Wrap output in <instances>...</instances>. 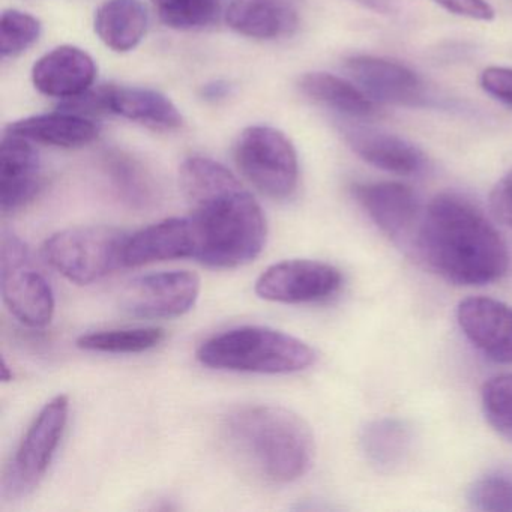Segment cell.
Returning <instances> with one entry per match:
<instances>
[{
	"instance_id": "cell-1",
	"label": "cell",
	"mask_w": 512,
	"mask_h": 512,
	"mask_svg": "<svg viewBox=\"0 0 512 512\" xmlns=\"http://www.w3.org/2000/svg\"><path fill=\"white\" fill-rule=\"evenodd\" d=\"M179 176L196 230V260L227 269L256 259L265 248L268 226L259 203L238 178L205 157L188 158Z\"/></svg>"
},
{
	"instance_id": "cell-2",
	"label": "cell",
	"mask_w": 512,
	"mask_h": 512,
	"mask_svg": "<svg viewBox=\"0 0 512 512\" xmlns=\"http://www.w3.org/2000/svg\"><path fill=\"white\" fill-rule=\"evenodd\" d=\"M413 248L431 271L457 286H485L508 272V245L460 194H437L422 211Z\"/></svg>"
},
{
	"instance_id": "cell-3",
	"label": "cell",
	"mask_w": 512,
	"mask_h": 512,
	"mask_svg": "<svg viewBox=\"0 0 512 512\" xmlns=\"http://www.w3.org/2000/svg\"><path fill=\"white\" fill-rule=\"evenodd\" d=\"M224 434L238 460L271 484L302 478L316 454L310 425L286 407H241L224 422Z\"/></svg>"
},
{
	"instance_id": "cell-4",
	"label": "cell",
	"mask_w": 512,
	"mask_h": 512,
	"mask_svg": "<svg viewBox=\"0 0 512 512\" xmlns=\"http://www.w3.org/2000/svg\"><path fill=\"white\" fill-rule=\"evenodd\" d=\"M197 359L214 370L289 374L307 370L316 352L305 341L266 326L221 332L197 349Z\"/></svg>"
},
{
	"instance_id": "cell-5",
	"label": "cell",
	"mask_w": 512,
	"mask_h": 512,
	"mask_svg": "<svg viewBox=\"0 0 512 512\" xmlns=\"http://www.w3.org/2000/svg\"><path fill=\"white\" fill-rule=\"evenodd\" d=\"M127 238L128 233L115 227H74L50 236L43 256L67 280L88 286L124 268Z\"/></svg>"
},
{
	"instance_id": "cell-6",
	"label": "cell",
	"mask_w": 512,
	"mask_h": 512,
	"mask_svg": "<svg viewBox=\"0 0 512 512\" xmlns=\"http://www.w3.org/2000/svg\"><path fill=\"white\" fill-rule=\"evenodd\" d=\"M70 398L56 395L35 416L2 479V496L22 499L37 490L67 430Z\"/></svg>"
},
{
	"instance_id": "cell-7",
	"label": "cell",
	"mask_w": 512,
	"mask_h": 512,
	"mask_svg": "<svg viewBox=\"0 0 512 512\" xmlns=\"http://www.w3.org/2000/svg\"><path fill=\"white\" fill-rule=\"evenodd\" d=\"M0 289L10 313L23 325L41 329L55 316V292L35 268L28 245L4 230L0 248Z\"/></svg>"
},
{
	"instance_id": "cell-8",
	"label": "cell",
	"mask_w": 512,
	"mask_h": 512,
	"mask_svg": "<svg viewBox=\"0 0 512 512\" xmlns=\"http://www.w3.org/2000/svg\"><path fill=\"white\" fill-rule=\"evenodd\" d=\"M235 161L256 190L271 199H289L298 188L295 146L275 128L256 125L242 131L235 145Z\"/></svg>"
},
{
	"instance_id": "cell-9",
	"label": "cell",
	"mask_w": 512,
	"mask_h": 512,
	"mask_svg": "<svg viewBox=\"0 0 512 512\" xmlns=\"http://www.w3.org/2000/svg\"><path fill=\"white\" fill-rule=\"evenodd\" d=\"M62 109L70 112H109L155 130H176L182 125V115L172 100L148 88L136 86H106L95 92L67 100Z\"/></svg>"
},
{
	"instance_id": "cell-10",
	"label": "cell",
	"mask_w": 512,
	"mask_h": 512,
	"mask_svg": "<svg viewBox=\"0 0 512 512\" xmlns=\"http://www.w3.org/2000/svg\"><path fill=\"white\" fill-rule=\"evenodd\" d=\"M343 286L340 269L319 260H284L256 281L260 298L280 304H313L332 298Z\"/></svg>"
},
{
	"instance_id": "cell-11",
	"label": "cell",
	"mask_w": 512,
	"mask_h": 512,
	"mask_svg": "<svg viewBox=\"0 0 512 512\" xmlns=\"http://www.w3.org/2000/svg\"><path fill=\"white\" fill-rule=\"evenodd\" d=\"M200 287L199 275L190 271L143 275L125 287L121 307L140 319H173L196 305Z\"/></svg>"
},
{
	"instance_id": "cell-12",
	"label": "cell",
	"mask_w": 512,
	"mask_h": 512,
	"mask_svg": "<svg viewBox=\"0 0 512 512\" xmlns=\"http://www.w3.org/2000/svg\"><path fill=\"white\" fill-rule=\"evenodd\" d=\"M346 71L373 101L392 106L419 107L427 103L424 80L400 62L376 56L347 59Z\"/></svg>"
},
{
	"instance_id": "cell-13",
	"label": "cell",
	"mask_w": 512,
	"mask_h": 512,
	"mask_svg": "<svg viewBox=\"0 0 512 512\" xmlns=\"http://www.w3.org/2000/svg\"><path fill=\"white\" fill-rule=\"evenodd\" d=\"M457 322L485 358L512 364V307L487 296H470L458 304Z\"/></svg>"
},
{
	"instance_id": "cell-14",
	"label": "cell",
	"mask_w": 512,
	"mask_h": 512,
	"mask_svg": "<svg viewBox=\"0 0 512 512\" xmlns=\"http://www.w3.org/2000/svg\"><path fill=\"white\" fill-rule=\"evenodd\" d=\"M353 197L374 224L392 241H412L421 220L418 196L400 182H368L352 188Z\"/></svg>"
},
{
	"instance_id": "cell-15",
	"label": "cell",
	"mask_w": 512,
	"mask_h": 512,
	"mask_svg": "<svg viewBox=\"0 0 512 512\" xmlns=\"http://www.w3.org/2000/svg\"><path fill=\"white\" fill-rule=\"evenodd\" d=\"M197 236L191 218H167L128 235L122 263L137 268L164 260L196 259Z\"/></svg>"
},
{
	"instance_id": "cell-16",
	"label": "cell",
	"mask_w": 512,
	"mask_h": 512,
	"mask_svg": "<svg viewBox=\"0 0 512 512\" xmlns=\"http://www.w3.org/2000/svg\"><path fill=\"white\" fill-rule=\"evenodd\" d=\"M31 140L5 133L0 148V208L17 211L28 205L43 185L40 155Z\"/></svg>"
},
{
	"instance_id": "cell-17",
	"label": "cell",
	"mask_w": 512,
	"mask_h": 512,
	"mask_svg": "<svg viewBox=\"0 0 512 512\" xmlns=\"http://www.w3.org/2000/svg\"><path fill=\"white\" fill-rule=\"evenodd\" d=\"M94 59L73 46H62L44 55L32 70L35 88L47 97L73 100L94 85Z\"/></svg>"
},
{
	"instance_id": "cell-18",
	"label": "cell",
	"mask_w": 512,
	"mask_h": 512,
	"mask_svg": "<svg viewBox=\"0 0 512 512\" xmlns=\"http://www.w3.org/2000/svg\"><path fill=\"white\" fill-rule=\"evenodd\" d=\"M350 149L365 163L376 169L400 176H415L424 172L427 157L418 146L403 137L371 128L352 127L346 130Z\"/></svg>"
},
{
	"instance_id": "cell-19",
	"label": "cell",
	"mask_w": 512,
	"mask_h": 512,
	"mask_svg": "<svg viewBox=\"0 0 512 512\" xmlns=\"http://www.w3.org/2000/svg\"><path fill=\"white\" fill-rule=\"evenodd\" d=\"M226 19L233 31L256 40L290 37L299 26L293 0H232Z\"/></svg>"
},
{
	"instance_id": "cell-20",
	"label": "cell",
	"mask_w": 512,
	"mask_h": 512,
	"mask_svg": "<svg viewBox=\"0 0 512 512\" xmlns=\"http://www.w3.org/2000/svg\"><path fill=\"white\" fill-rule=\"evenodd\" d=\"M7 131L41 145L71 149L94 142L100 127L85 115L62 109L14 122L8 125Z\"/></svg>"
},
{
	"instance_id": "cell-21",
	"label": "cell",
	"mask_w": 512,
	"mask_h": 512,
	"mask_svg": "<svg viewBox=\"0 0 512 512\" xmlns=\"http://www.w3.org/2000/svg\"><path fill=\"white\" fill-rule=\"evenodd\" d=\"M95 32L109 49H136L148 29V13L140 0H107L95 14Z\"/></svg>"
},
{
	"instance_id": "cell-22",
	"label": "cell",
	"mask_w": 512,
	"mask_h": 512,
	"mask_svg": "<svg viewBox=\"0 0 512 512\" xmlns=\"http://www.w3.org/2000/svg\"><path fill=\"white\" fill-rule=\"evenodd\" d=\"M299 89L316 103L349 118L370 119L377 113L376 104L361 88L332 74H305Z\"/></svg>"
},
{
	"instance_id": "cell-23",
	"label": "cell",
	"mask_w": 512,
	"mask_h": 512,
	"mask_svg": "<svg viewBox=\"0 0 512 512\" xmlns=\"http://www.w3.org/2000/svg\"><path fill=\"white\" fill-rule=\"evenodd\" d=\"M362 451L377 469L392 472L406 463L413 445V433L400 419L383 418L370 422L362 431Z\"/></svg>"
},
{
	"instance_id": "cell-24",
	"label": "cell",
	"mask_w": 512,
	"mask_h": 512,
	"mask_svg": "<svg viewBox=\"0 0 512 512\" xmlns=\"http://www.w3.org/2000/svg\"><path fill=\"white\" fill-rule=\"evenodd\" d=\"M106 169L122 202L139 211L155 205L158 199L157 185L151 173L139 161L118 152L107 157Z\"/></svg>"
},
{
	"instance_id": "cell-25",
	"label": "cell",
	"mask_w": 512,
	"mask_h": 512,
	"mask_svg": "<svg viewBox=\"0 0 512 512\" xmlns=\"http://www.w3.org/2000/svg\"><path fill=\"white\" fill-rule=\"evenodd\" d=\"M166 338L163 328L110 329L91 332L77 340V347L88 352L142 353L154 349Z\"/></svg>"
},
{
	"instance_id": "cell-26",
	"label": "cell",
	"mask_w": 512,
	"mask_h": 512,
	"mask_svg": "<svg viewBox=\"0 0 512 512\" xmlns=\"http://www.w3.org/2000/svg\"><path fill=\"white\" fill-rule=\"evenodd\" d=\"M164 25L193 31L212 25L220 14V0H151Z\"/></svg>"
},
{
	"instance_id": "cell-27",
	"label": "cell",
	"mask_w": 512,
	"mask_h": 512,
	"mask_svg": "<svg viewBox=\"0 0 512 512\" xmlns=\"http://www.w3.org/2000/svg\"><path fill=\"white\" fill-rule=\"evenodd\" d=\"M467 502L476 511L512 512V469H494L479 476L467 491Z\"/></svg>"
},
{
	"instance_id": "cell-28",
	"label": "cell",
	"mask_w": 512,
	"mask_h": 512,
	"mask_svg": "<svg viewBox=\"0 0 512 512\" xmlns=\"http://www.w3.org/2000/svg\"><path fill=\"white\" fill-rule=\"evenodd\" d=\"M481 404L493 430L512 440V373L490 377L482 386Z\"/></svg>"
},
{
	"instance_id": "cell-29",
	"label": "cell",
	"mask_w": 512,
	"mask_h": 512,
	"mask_svg": "<svg viewBox=\"0 0 512 512\" xmlns=\"http://www.w3.org/2000/svg\"><path fill=\"white\" fill-rule=\"evenodd\" d=\"M40 35V20L22 11H5L0 19V53L4 58L22 55L37 43Z\"/></svg>"
},
{
	"instance_id": "cell-30",
	"label": "cell",
	"mask_w": 512,
	"mask_h": 512,
	"mask_svg": "<svg viewBox=\"0 0 512 512\" xmlns=\"http://www.w3.org/2000/svg\"><path fill=\"white\" fill-rule=\"evenodd\" d=\"M481 86L488 95L512 109V68H487L482 71Z\"/></svg>"
},
{
	"instance_id": "cell-31",
	"label": "cell",
	"mask_w": 512,
	"mask_h": 512,
	"mask_svg": "<svg viewBox=\"0 0 512 512\" xmlns=\"http://www.w3.org/2000/svg\"><path fill=\"white\" fill-rule=\"evenodd\" d=\"M490 206L497 220L512 227V170L491 191Z\"/></svg>"
},
{
	"instance_id": "cell-32",
	"label": "cell",
	"mask_w": 512,
	"mask_h": 512,
	"mask_svg": "<svg viewBox=\"0 0 512 512\" xmlns=\"http://www.w3.org/2000/svg\"><path fill=\"white\" fill-rule=\"evenodd\" d=\"M352 2L382 16H391L397 10L395 0H352Z\"/></svg>"
},
{
	"instance_id": "cell-33",
	"label": "cell",
	"mask_w": 512,
	"mask_h": 512,
	"mask_svg": "<svg viewBox=\"0 0 512 512\" xmlns=\"http://www.w3.org/2000/svg\"><path fill=\"white\" fill-rule=\"evenodd\" d=\"M227 91H229L227 83L215 82L203 88V97H205L206 100H220V98H223L224 95L227 94Z\"/></svg>"
},
{
	"instance_id": "cell-34",
	"label": "cell",
	"mask_w": 512,
	"mask_h": 512,
	"mask_svg": "<svg viewBox=\"0 0 512 512\" xmlns=\"http://www.w3.org/2000/svg\"><path fill=\"white\" fill-rule=\"evenodd\" d=\"M13 379V374H10V368H8L7 361H2V380L4 382H10Z\"/></svg>"
},
{
	"instance_id": "cell-35",
	"label": "cell",
	"mask_w": 512,
	"mask_h": 512,
	"mask_svg": "<svg viewBox=\"0 0 512 512\" xmlns=\"http://www.w3.org/2000/svg\"><path fill=\"white\" fill-rule=\"evenodd\" d=\"M434 2H436L437 5H440V7H442L443 10L448 11L449 5H452V2H454V0H434Z\"/></svg>"
}]
</instances>
